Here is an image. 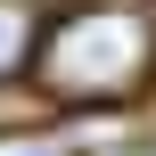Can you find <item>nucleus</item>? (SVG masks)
Returning <instances> with one entry per match:
<instances>
[{"instance_id": "obj_1", "label": "nucleus", "mask_w": 156, "mask_h": 156, "mask_svg": "<svg viewBox=\"0 0 156 156\" xmlns=\"http://www.w3.org/2000/svg\"><path fill=\"white\" fill-rule=\"evenodd\" d=\"M33 58H41L49 99H123V90L148 74L156 41H148V16H132V8H82V16H66Z\"/></svg>"}, {"instance_id": "obj_2", "label": "nucleus", "mask_w": 156, "mask_h": 156, "mask_svg": "<svg viewBox=\"0 0 156 156\" xmlns=\"http://www.w3.org/2000/svg\"><path fill=\"white\" fill-rule=\"evenodd\" d=\"M33 58V8L25 0H0V74H16Z\"/></svg>"}, {"instance_id": "obj_3", "label": "nucleus", "mask_w": 156, "mask_h": 156, "mask_svg": "<svg viewBox=\"0 0 156 156\" xmlns=\"http://www.w3.org/2000/svg\"><path fill=\"white\" fill-rule=\"evenodd\" d=\"M33 156H49V148H33Z\"/></svg>"}]
</instances>
